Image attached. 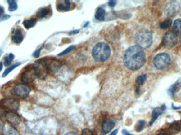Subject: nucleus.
<instances>
[{"mask_svg": "<svg viewBox=\"0 0 181 135\" xmlns=\"http://www.w3.org/2000/svg\"><path fill=\"white\" fill-rule=\"evenodd\" d=\"M171 24H172V20H170V19H168L160 24V28L162 29H166L169 27H170Z\"/></svg>", "mask_w": 181, "mask_h": 135, "instance_id": "bb28decb", "label": "nucleus"}, {"mask_svg": "<svg viewBox=\"0 0 181 135\" xmlns=\"http://www.w3.org/2000/svg\"><path fill=\"white\" fill-rule=\"evenodd\" d=\"M45 64L49 71L57 72L61 68V63L59 60L53 58H44L40 59Z\"/></svg>", "mask_w": 181, "mask_h": 135, "instance_id": "6e6552de", "label": "nucleus"}, {"mask_svg": "<svg viewBox=\"0 0 181 135\" xmlns=\"http://www.w3.org/2000/svg\"><path fill=\"white\" fill-rule=\"evenodd\" d=\"M49 10L47 8H41L39 9L36 13V16L38 19H43L45 18L49 14Z\"/></svg>", "mask_w": 181, "mask_h": 135, "instance_id": "412c9836", "label": "nucleus"}, {"mask_svg": "<svg viewBox=\"0 0 181 135\" xmlns=\"http://www.w3.org/2000/svg\"><path fill=\"white\" fill-rule=\"evenodd\" d=\"M81 135H94L93 133H92L91 130L88 129V128H85L84 129H83L81 133Z\"/></svg>", "mask_w": 181, "mask_h": 135, "instance_id": "7c9ffc66", "label": "nucleus"}, {"mask_svg": "<svg viewBox=\"0 0 181 135\" xmlns=\"http://www.w3.org/2000/svg\"><path fill=\"white\" fill-rule=\"evenodd\" d=\"M36 78L37 76L32 65L27 68L21 76V80L25 84L31 83L34 81Z\"/></svg>", "mask_w": 181, "mask_h": 135, "instance_id": "9d476101", "label": "nucleus"}, {"mask_svg": "<svg viewBox=\"0 0 181 135\" xmlns=\"http://www.w3.org/2000/svg\"><path fill=\"white\" fill-rule=\"evenodd\" d=\"M179 6L176 2H169L164 7V13L167 15L172 16L178 12Z\"/></svg>", "mask_w": 181, "mask_h": 135, "instance_id": "f8f14e48", "label": "nucleus"}, {"mask_svg": "<svg viewBox=\"0 0 181 135\" xmlns=\"http://www.w3.org/2000/svg\"><path fill=\"white\" fill-rule=\"evenodd\" d=\"M123 61L128 69L138 70L145 63V54L142 48L137 45L133 46L128 48L124 54Z\"/></svg>", "mask_w": 181, "mask_h": 135, "instance_id": "f257e3e1", "label": "nucleus"}, {"mask_svg": "<svg viewBox=\"0 0 181 135\" xmlns=\"http://www.w3.org/2000/svg\"><path fill=\"white\" fill-rule=\"evenodd\" d=\"M178 40V35L174 31H170L164 34L163 43L165 47L170 49L175 46Z\"/></svg>", "mask_w": 181, "mask_h": 135, "instance_id": "0eeeda50", "label": "nucleus"}, {"mask_svg": "<svg viewBox=\"0 0 181 135\" xmlns=\"http://www.w3.org/2000/svg\"><path fill=\"white\" fill-rule=\"evenodd\" d=\"M13 91L16 96L22 99H25L29 96L31 89L28 85L20 83L15 85Z\"/></svg>", "mask_w": 181, "mask_h": 135, "instance_id": "1a4fd4ad", "label": "nucleus"}, {"mask_svg": "<svg viewBox=\"0 0 181 135\" xmlns=\"http://www.w3.org/2000/svg\"><path fill=\"white\" fill-rule=\"evenodd\" d=\"M64 135H77V133H74V132H68L67 133L65 134Z\"/></svg>", "mask_w": 181, "mask_h": 135, "instance_id": "e433bc0d", "label": "nucleus"}, {"mask_svg": "<svg viewBox=\"0 0 181 135\" xmlns=\"http://www.w3.org/2000/svg\"><path fill=\"white\" fill-rule=\"evenodd\" d=\"M181 127L178 122H174L170 125L169 129V133L172 135H175L181 131Z\"/></svg>", "mask_w": 181, "mask_h": 135, "instance_id": "2eb2a0df", "label": "nucleus"}, {"mask_svg": "<svg viewBox=\"0 0 181 135\" xmlns=\"http://www.w3.org/2000/svg\"><path fill=\"white\" fill-rule=\"evenodd\" d=\"M37 23V21L34 18H31L29 20H25L23 22V25L26 29L28 30L34 27Z\"/></svg>", "mask_w": 181, "mask_h": 135, "instance_id": "6ab92c4d", "label": "nucleus"}, {"mask_svg": "<svg viewBox=\"0 0 181 135\" xmlns=\"http://www.w3.org/2000/svg\"><path fill=\"white\" fill-rule=\"evenodd\" d=\"M7 3L9 4V11L10 12H13L15 11L18 9V4L16 3V2L15 1H7Z\"/></svg>", "mask_w": 181, "mask_h": 135, "instance_id": "a878e982", "label": "nucleus"}, {"mask_svg": "<svg viewBox=\"0 0 181 135\" xmlns=\"http://www.w3.org/2000/svg\"><path fill=\"white\" fill-rule=\"evenodd\" d=\"M43 46H41V48H39V49L36 50L35 52H34V54H33V55H34V58H38V57H39L40 53V52H41V50L43 49Z\"/></svg>", "mask_w": 181, "mask_h": 135, "instance_id": "473e14b6", "label": "nucleus"}, {"mask_svg": "<svg viewBox=\"0 0 181 135\" xmlns=\"http://www.w3.org/2000/svg\"><path fill=\"white\" fill-rule=\"evenodd\" d=\"M163 111L164 110H162L161 108H157L152 111L151 121L149 122V125H152L153 123H154L156 119H157L158 117L161 115Z\"/></svg>", "mask_w": 181, "mask_h": 135, "instance_id": "dca6fc26", "label": "nucleus"}, {"mask_svg": "<svg viewBox=\"0 0 181 135\" xmlns=\"http://www.w3.org/2000/svg\"><path fill=\"white\" fill-rule=\"evenodd\" d=\"M105 15H106V11L104 9L101 7H99L95 13V18L97 20L103 21L105 19Z\"/></svg>", "mask_w": 181, "mask_h": 135, "instance_id": "f3484780", "label": "nucleus"}, {"mask_svg": "<svg viewBox=\"0 0 181 135\" xmlns=\"http://www.w3.org/2000/svg\"><path fill=\"white\" fill-rule=\"evenodd\" d=\"M14 58H15V55L13 54H9V55L8 56H6L4 58V65L6 66V67L10 66L11 64V62H12Z\"/></svg>", "mask_w": 181, "mask_h": 135, "instance_id": "393cba45", "label": "nucleus"}, {"mask_svg": "<svg viewBox=\"0 0 181 135\" xmlns=\"http://www.w3.org/2000/svg\"><path fill=\"white\" fill-rule=\"evenodd\" d=\"M118 130H115L113 132H112L109 135H117V133H118Z\"/></svg>", "mask_w": 181, "mask_h": 135, "instance_id": "4c0bfd02", "label": "nucleus"}, {"mask_svg": "<svg viewBox=\"0 0 181 135\" xmlns=\"http://www.w3.org/2000/svg\"><path fill=\"white\" fill-rule=\"evenodd\" d=\"M135 41L137 46L142 49L148 48L152 45V34L147 30H141L137 33Z\"/></svg>", "mask_w": 181, "mask_h": 135, "instance_id": "7ed1b4c3", "label": "nucleus"}, {"mask_svg": "<svg viewBox=\"0 0 181 135\" xmlns=\"http://www.w3.org/2000/svg\"><path fill=\"white\" fill-rule=\"evenodd\" d=\"M20 108V102L14 98H5L0 100V108L8 111H16Z\"/></svg>", "mask_w": 181, "mask_h": 135, "instance_id": "20e7f679", "label": "nucleus"}, {"mask_svg": "<svg viewBox=\"0 0 181 135\" xmlns=\"http://www.w3.org/2000/svg\"><path fill=\"white\" fill-rule=\"evenodd\" d=\"M11 16L8 14H4L2 16H0V22L4 21L10 19Z\"/></svg>", "mask_w": 181, "mask_h": 135, "instance_id": "2f4dec72", "label": "nucleus"}, {"mask_svg": "<svg viewBox=\"0 0 181 135\" xmlns=\"http://www.w3.org/2000/svg\"><path fill=\"white\" fill-rule=\"evenodd\" d=\"M4 135H18V132L11 126L7 125L3 128Z\"/></svg>", "mask_w": 181, "mask_h": 135, "instance_id": "a211bd4d", "label": "nucleus"}, {"mask_svg": "<svg viewBox=\"0 0 181 135\" xmlns=\"http://www.w3.org/2000/svg\"><path fill=\"white\" fill-rule=\"evenodd\" d=\"M4 13V9L2 6H0V16H2V14Z\"/></svg>", "mask_w": 181, "mask_h": 135, "instance_id": "f704fd0d", "label": "nucleus"}, {"mask_svg": "<svg viewBox=\"0 0 181 135\" xmlns=\"http://www.w3.org/2000/svg\"><path fill=\"white\" fill-rule=\"evenodd\" d=\"M173 31L177 35H181V20L177 19L173 23Z\"/></svg>", "mask_w": 181, "mask_h": 135, "instance_id": "aec40b11", "label": "nucleus"}, {"mask_svg": "<svg viewBox=\"0 0 181 135\" xmlns=\"http://www.w3.org/2000/svg\"><path fill=\"white\" fill-rule=\"evenodd\" d=\"M116 3H117V1H110L108 3V4H109V6L110 7H115V4H116Z\"/></svg>", "mask_w": 181, "mask_h": 135, "instance_id": "72a5a7b5", "label": "nucleus"}, {"mask_svg": "<svg viewBox=\"0 0 181 135\" xmlns=\"http://www.w3.org/2000/svg\"><path fill=\"white\" fill-rule=\"evenodd\" d=\"M79 31L78 30H75L74 31H72L71 33H72L74 34H77V33H79Z\"/></svg>", "mask_w": 181, "mask_h": 135, "instance_id": "ea45409f", "label": "nucleus"}, {"mask_svg": "<svg viewBox=\"0 0 181 135\" xmlns=\"http://www.w3.org/2000/svg\"><path fill=\"white\" fill-rule=\"evenodd\" d=\"M3 63L2 62H0V71H2V70L3 69Z\"/></svg>", "mask_w": 181, "mask_h": 135, "instance_id": "58836bf2", "label": "nucleus"}, {"mask_svg": "<svg viewBox=\"0 0 181 135\" xmlns=\"http://www.w3.org/2000/svg\"><path fill=\"white\" fill-rule=\"evenodd\" d=\"M157 135H167L166 133H160V134H158Z\"/></svg>", "mask_w": 181, "mask_h": 135, "instance_id": "a19ab883", "label": "nucleus"}, {"mask_svg": "<svg viewBox=\"0 0 181 135\" xmlns=\"http://www.w3.org/2000/svg\"><path fill=\"white\" fill-rule=\"evenodd\" d=\"M21 64V63L20 62H16V63H15V64H13L12 66H10V67L7 68L5 71H4L3 73L2 74V78L6 77L7 75H9V73L11 72V71L15 70L16 68L18 67L19 66H20Z\"/></svg>", "mask_w": 181, "mask_h": 135, "instance_id": "4be33fe9", "label": "nucleus"}, {"mask_svg": "<svg viewBox=\"0 0 181 135\" xmlns=\"http://www.w3.org/2000/svg\"><path fill=\"white\" fill-rule=\"evenodd\" d=\"M115 126V123L111 119H106L102 124V129L105 133H109Z\"/></svg>", "mask_w": 181, "mask_h": 135, "instance_id": "ddd939ff", "label": "nucleus"}, {"mask_svg": "<svg viewBox=\"0 0 181 135\" xmlns=\"http://www.w3.org/2000/svg\"><path fill=\"white\" fill-rule=\"evenodd\" d=\"M74 48V46H70V47H68V48H67L64 51L58 54V55H59V56H61V55H65V54H66L69 53Z\"/></svg>", "mask_w": 181, "mask_h": 135, "instance_id": "c756f323", "label": "nucleus"}, {"mask_svg": "<svg viewBox=\"0 0 181 135\" xmlns=\"http://www.w3.org/2000/svg\"><path fill=\"white\" fill-rule=\"evenodd\" d=\"M170 63V56L165 53L158 54L153 60L154 65L158 70H163L166 68Z\"/></svg>", "mask_w": 181, "mask_h": 135, "instance_id": "39448f33", "label": "nucleus"}, {"mask_svg": "<svg viewBox=\"0 0 181 135\" xmlns=\"http://www.w3.org/2000/svg\"><path fill=\"white\" fill-rule=\"evenodd\" d=\"M65 4H59L57 6V9L59 11H68L70 9V1H65Z\"/></svg>", "mask_w": 181, "mask_h": 135, "instance_id": "5701e85b", "label": "nucleus"}, {"mask_svg": "<svg viewBox=\"0 0 181 135\" xmlns=\"http://www.w3.org/2000/svg\"><path fill=\"white\" fill-rule=\"evenodd\" d=\"M36 76L40 79L43 80L47 77L48 70L45 64L40 60H37L34 64H32Z\"/></svg>", "mask_w": 181, "mask_h": 135, "instance_id": "423d86ee", "label": "nucleus"}, {"mask_svg": "<svg viewBox=\"0 0 181 135\" xmlns=\"http://www.w3.org/2000/svg\"><path fill=\"white\" fill-rule=\"evenodd\" d=\"M145 122L143 120H139L138 121V123H137L136 125L135 126V129L137 132H141L142 130L143 129V127L145 126Z\"/></svg>", "mask_w": 181, "mask_h": 135, "instance_id": "cd10ccee", "label": "nucleus"}, {"mask_svg": "<svg viewBox=\"0 0 181 135\" xmlns=\"http://www.w3.org/2000/svg\"><path fill=\"white\" fill-rule=\"evenodd\" d=\"M24 37L22 31L19 28H17L15 31L14 34L12 36L11 39L13 42L16 44H20L24 40Z\"/></svg>", "mask_w": 181, "mask_h": 135, "instance_id": "4468645a", "label": "nucleus"}, {"mask_svg": "<svg viewBox=\"0 0 181 135\" xmlns=\"http://www.w3.org/2000/svg\"><path fill=\"white\" fill-rule=\"evenodd\" d=\"M92 54L93 59L97 62H104L109 58L111 49L105 43H98L93 48Z\"/></svg>", "mask_w": 181, "mask_h": 135, "instance_id": "f03ea898", "label": "nucleus"}, {"mask_svg": "<svg viewBox=\"0 0 181 135\" xmlns=\"http://www.w3.org/2000/svg\"><path fill=\"white\" fill-rule=\"evenodd\" d=\"M181 87V83H179V82H177L176 83L174 84L169 89V92H170V94H175L177 91L179 90L180 88Z\"/></svg>", "mask_w": 181, "mask_h": 135, "instance_id": "b1692460", "label": "nucleus"}, {"mask_svg": "<svg viewBox=\"0 0 181 135\" xmlns=\"http://www.w3.org/2000/svg\"><path fill=\"white\" fill-rule=\"evenodd\" d=\"M147 79L146 75H142L138 76L136 79V82L139 85H143Z\"/></svg>", "mask_w": 181, "mask_h": 135, "instance_id": "c85d7f7f", "label": "nucleus"}, {"mask_svg": "<svg viewBox=\"0 0 181 135\" xmlns=\"http://www.w3.org/2000/svg\"><path fill=\"white\" fill-rule=\"evenodd\" d=\"M4 117L8 123L13 126H17L21 123V118L18 114L13 111L6 112Z\"/></svg>", "mask_w": 181, "mask_h": 135, "instance_id": "9b49d317", "label": "nucleus"}, {"mask_svg": "<svg viewBox=\"0 0 181 135\" xmlns=\"http://www.w3.org/2000/svg\"><path fill=\"white\" fill-rule=\"evenodd\" d=\"M122 133L124 134V135H134L131 134V133H129V132H127L126 130H124L122 131Z\"/></svg>", "mask_w": 181, "mask_h": 135, "instance_id": "c9c22d12", "label": "nucleus"}]
</instances>
